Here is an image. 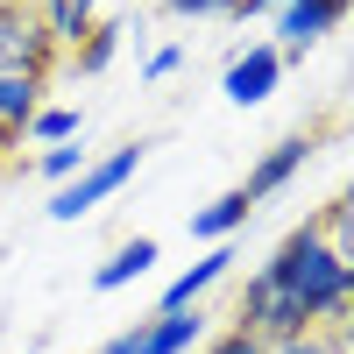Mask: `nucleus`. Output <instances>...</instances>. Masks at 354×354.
I'll return each mask as SVG.
<instances>
[{
	"label": "nucleus",
	"mask_w": 354,
	"mask_h": 354,
	"mask_svg": "<svg viewBox=\"0 0 354 354\" xmlns=\"http://www.w3.org/2000/svg\"><path fill=\"white\" fill-rule=\"evenodd\" d=\"M121 36H128V28H113V21H100V28H93V36H85V43L71 50V64H78L85 78H100V71L113 64V57H121Z\"/></svg>",
	"instance_id": "2eb2a0df"
},
{
	"label": "nucleus",
	"mask_w": 354,
	"mask_h": 354,
	"mask_svg": "<svg viewBox=\"0 0 354 354\" xmlns=\"http://www.w3.org/2000/svg\"><path fill=\"white\" fill-rule=\"evenodd\" d=\"M0 71H15V78H50L57 71V43L43 36L36 0H0Z\"/></svg>",
	"instance_id": "7ed1b4c3"
},
{
	"label": "nucleus",
	"mask_w": 354,
	"mask_h": 354,
	"mask_svg": "<svg viewBox=\"0 0 354 354\" xmlns=\"http://www.w3.org/2000/svg\"><path fill=\"white\" fill-rule=\"evenodd\" d=\"M198 347H205V305L135 319V354H198Z\"/></svg>",
	"instance_id": "6e6552de"
},
{
	"label": "nucleus",
	"mask_w": 354,
	"mask_h": 354,
	"mask_svg": "<svg viewBox=\"0 0 354 354\" xmlns=\"http://www.w3.org/2000/svg\"><path fill=\"white\" fill-rule=\"evenodd\" d=\"M277 8H290V0H248V15H277Z\"/></svg>",
	"instance_id": "412c9836"
},
{
	"label": "nucleus",
	"mask_w": 354,
	"mask_h": 354,
	"mask_svg": "<svg viewBox=\"0 0 354 354\" xmlns=\"http://www.w3.org/2000/svg\"><path fill=\"white\" fill-rule=\"evenodd\" d=\"M142 156H149V142H142V135L121 142V149H106V156H93V163L71 177V185H57V192H50L43 213H50V220H85V213H100V205H106V198L142 170Z\"/></svg>",
	"instance_id": "f03ea898"
},
{
	"label": "nucleus",
	"mask_w": 354,
	"mask_h": 354,
	"mask_svg": "<svg viewBox=\"0 0 354 354\" xmlns=\"http://www.w3.org/2000/svg\"><path fill=\"white\" fill-rule=\"evenodd\" d=\"M156 262H163V241H156V234H135V241H121V248L93 270V290H128V283L149 277Z\"/></svg>",
	"instance_id": "1a4fd4ad"
},
{
	"label": "nucleus",
	"mask_w": 354,
	"mask_h": 354,
	"mask_svg": "<svg viewBox=\"0 0 354 354\" xmlns=\"http://www.w3.org/2000/svg\"><path fill=\"white\" fill-rule=\"evenodd\" d=\"M43 93H50V78H15V71H0V135H21L28 113L43 106Z\"/></svg>",
	"instance_id": "f8f14e48"
},
{
	"label": "nucleus",
	"mask_w": 354,
	"mask_h": 354,
	"mask_svg": "<svg viewBox=\"0 0 354 354\" xmlns=\"http://www.w3.org/2000/svg\"><path fill=\"white\" fill-rule=\"evenodd\" d=\"M36 21H43V36L57 43V57H64V50H78L100 28V0H36Z\"/></svg>",
	"instance_id": "9d476101"
},
{
	"label": "nucleus",
	"mask_w": 354,
	"mask_h": 354,
	"mask_svg": "<svg viewBox=\"0 0 354 354\" xmlns=\"http://www.w3.org/2000/svg\"><path fill=\"white\" fill-rule=\"evenodd\" d=\"M93 354H135V326H128V333H113V340H106V347H93Z\"/></svg>",
	"instance_id": "6ab92c4d"
},
{
	"label": "nucleus",
	"mask_w": 354,
	"mask_h": 354,
	"mask_svg": "<svg viewBox=\"0 0 354 354\" xmlns=\"http://www.w3.org/2000/svg\"><path fill=\"white\" fill-rule=\"evenodd\" d=\"M248 220H255V198H248L241 185H234V192L205 198L198 213H192V241H205V248H213V241H234V234H241Z\"/></svg>",
	"instance_id": "9b49d317"
},
{
	"label": "nucleus",
	"mask_w": 354,
	"mask_h": 354,
	"mask_svg": "<svg viewBox=\"0 0 354 354\" xmlns=\"http://www.w3.org/2000/svg\"><path fill=\"white\" fill-rule=\"evenodd\" d=\"M177 64H185V50H177V43H163V50H149V64H142V78H149V85H163Z\"/></svg>",
	"instance_id": "f3484780"
},
{
	"label": "nucleus",
	"mask_w": 354,
	"mask_h": 354,
	"mask_svg": "<svg viewBox=\"0 0 354 354\" xmlns=\"http://www.w3.org/2000/svg\"><path fill=\"white\" fill-rule=\"evenodd\" d=\"M277 85H283V57H277V43H248V50H234V57H227L220 93H227L234 106H262Z\"/></svg>",
	"instance_id": "423d86ee"
},
{
	"label": "nucleus",
	"mask_w": 354,
	"mask_h": 354,
	"mask_svg": "<svg viewBox=\"0 0 354 354\" xmlns=\"http://www.w3.org/2000/svg\"><path fill=\"white\" fill-rule=\"evenodd\" d=\"M220 15L227 21H248V0H220Z\"/></svg>",
	"instance_id": "aec40b11"
},
{
	"label": "nucleus",
	"mask_w": 354,
	"mask_h": 354,
	"mask_svg": "<svg viewBox=\"0 0 354 354\" xmlns=\"http://www.w3.org/2000/svg\"><path fill=\"white\" fill-rule=\"evenodd\" d=\"M85 163H93V149H85V142H57V149H36V163H28V170H36L43 185H71Z\"/></svg>",
	"instance_id": "4468645a"
},
{
	"label": "nucleus",
	"mask_w": 354,
	"mask_h": 354,
	"mask_svg": "<svg viewBox=\"0 0 354 354\" xmlns=\"http://www.w3.org/2000/svg\"><path fill=\"white\" fill-rule=\"evenodd\" d=\"M198 354H262V347H248L241 333H213V340H205Z\"/></svg>",
	"instance_id": "a211bd4d"
},
{
	"label": "nucleus",
	"mask_w": 354,
	"mask_h": 354,
	"mask_svg": "<svg viewBox=\"0 0 354 354\" xmlns=\"http://www.w3.org/2000/svg\"><path fill=\"white\" fill-rule=\"evenodd\" d=\"M340 21H347V0H290V8H277V57L283 64L290 57H312Z\"/></svg>",
	"instance_id": "20e7f679"
},
{
	"label": "nucleus",
	"mask_w": 354,
	"mask_h": 354,
	"mask_svg": "<svg viewBox=\"0 0 354 354\" xmlns=\"http://www.w3.org/2000/svg\"><path fill=\"white\" fill-rule=\"evenodd\" d=\"M262 354H354V347H347V326H312V333L277 340V347H262Z\"/></svg>",
	"instance_id": "dca6fc26"
},
{
	"label": "nucleus",
	"mask_w": 354,
	"mask_h": 354,
	"mask_svg": "<svg viewBox=\"0 0 354 354\" xmlns=\"http://www.w3.org/2000/svg\"><path fill=\"white\" fill-rule=\"evenodd\" d=\"M234 262H241V248H234V241H213L192 270H177V277L163 283V305H156V312H192V305H205V298L234 277Z\"/></svg>",
	"instance_id": "39448f33"
},
{
	"label": "nucleus",
	"mask_w": 354,
	"mask_h": 354,
	"mask_svg": "<svg viewBox=\"0 0 354 354\" xmlns=\"http://www.w3.org/2000/svg\"><path fill=\"white\" fill-rule=\"evenodd\" d=\"M255 277L270 283V290H283L312 326H347V312H354V255H340L312 220L290 227Z\"/></svg>",
	"instance_id": "f257e3e1"
},
{
	"label": "nucleus",
	"mask_w": 354,
	"mask_h": 354,
	"mask_svg": "<svg viewBox=\"0 0 354 354\" xmlns=\"http://www.w3.org/2000/svg\"><path fill=\"white\" fill-rule=\"evenodd\" d=\"M21 354H36V347H21Z\"/></svg>",
	"instance_id": "4be33fe9"
},
{
	"label": "nucleus",
	"mask_w": 354,
	"mask_h": 354,
	"mask_svg": "<svg viewBox=\"0 0 354 354\" xmlns=\"http://www.w3.org/2000/svg\"><path fill=\"white\" fill-rule=\"evenodd\" d=\"M312 149H319V142L312 135H283V142H270V149H262L255 163H248V177H241V192L262 205V198H277L283 185H290V177H298L305 163H312Z\"/></svg>",
	"instance_id": "0eeeda50"
},
{
	"label": "nucleus",
	"mask_w": 354,
	"mask_h": 354,
	"mask_svg": "<svg viewBox=\"0 0 354 354\" xmlns=\"http://www.w3.org/2000/svg\"><path fill=\"white\" fill-rule=\"evenodd\" d=\"M36 149H57V142H85V113L78 106H57V100H43L36 113H28V128H21Z\"/></svg>",
	"instance_id": "ddd939ff"
}]
</instances>
